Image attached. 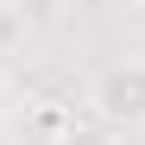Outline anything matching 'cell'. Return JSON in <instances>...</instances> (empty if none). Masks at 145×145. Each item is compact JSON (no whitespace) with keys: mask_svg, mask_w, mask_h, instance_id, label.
Segmentation results:
<instances>
[{"mask_svg":"<svg viewBox=\"0 0 145 145\" xmlns=\"http://www.w3.org/2000/svg\"><path fill=\"white\" fill-rule=\"evenodd\" d=\"M114 7H145V0H114Z\"/></svg>","mask_w":145,"mask_h":145,"instance_id":"7","label":"cell"},{"mask_svg":"<svg viewBox=\"0 0 145 145\" xmlns=\"http://www.w3.org/2000/svg\"><path fill=\"white\" fill-rule=\"evenodd\" d=\"M88 120L107 133H145V57H120L88 82Z\"/></svg>","mask_w":145,"mask_h":145,"instance_id":"1","label":"cell"},{"mask_svg":"<svg viewBox=\"0 0 145 145\" xmlns=\"http://www.w3.org/2000/svg\"><path fill=\"white\" fill-rule=\"evenodd\" d=\"M69 126H76V101H63V95H32V88H19L7 101V114H0L7 145H63Z\"/></svg>","mask_w":145,"mask_h":145,"instance_id":"2","label":"cell"},{"mask_svg":"<svg viewBox=\"0 0 145 145\" xmlns=\"http://www.w3.org/2000/svg\"><path fill=\"white\" fill-rule=\"evenodd\" d=\"M32 38H38V32L25 25V13H19L13 0H0V63H7V57H19Z\"/></svg>","mask_w":145,"mask_h":145,"instance_id":"3","label":"cell"},{"mask_svg":"<svg viewBox=\"0 0 145 145\" xmlns=\"http://www.w3.org/2000/svg\"><path fill=\"white\" fill-rule=\"evenodd\" d=\"M13 95H19V82H13V69L0 63V114H7V101H13Z\"/></svg>","mask_w":145,"mask_h":145,"instance_id":"6","label":"cell"},{"mask_svg":"<svg viewBox=\"0 0 145 145\" xmlns=\"http://www.w3.org/2000/svg\"><path fill=\"white\" fill-rule=\"evenodd\" d=\"M63 145H120V133H107L101 120H88V114H76V126H69V139Z\"/></svg>","mask_w":145,"mask_h":145,"instance_id":"4","label":"cell"},{"mask_svg":"<svg viewBox=\"0 0 145 145\" xmlns=\"http://www.w3.org/2000/svg\"><path fill=\"white\" fill-rule=\"evenodd\" d=\"M13 7L25 13L32 32H44V25H57V19H63V0H13Z\"/></svg>","mask_w":145,"mask_h":145,"instance_id":"5","label":"cell"}]
</instances>
